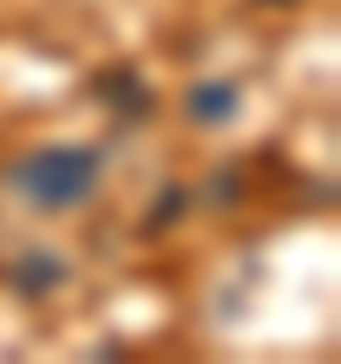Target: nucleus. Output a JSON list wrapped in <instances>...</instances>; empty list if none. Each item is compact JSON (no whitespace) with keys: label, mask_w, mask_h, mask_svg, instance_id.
Listing matches in <instances>:
<instances>
[{"label":"nucleus","mask_w":341,"mask_h":364,"mask_svg":"<svg viewBox=\"0 0 341 364\" xmlns=\"http://www.w3.org/2000/svg\"><path fill=\"white\" fill-rule=\"evenodd\" d=\"M11 182L40 210H68V205L91 199V188H97V154L91 148H40V154H28L17 165Z\"/></svg>","instance_id":"nucleus-1"},{"label":"nucleus","mask_w":341,"mask_h":364,"mask_svg":"<svg viewBox=\"0 0 341 364\" xmlns=\"http://www.w3.org/2000/svg\"><path fill=\"white\" fill-rule=\"evenodd\" d=\"M108 108H119V114H148L153 108V91H148V80L136 74V68H108V74H97V85H91Z\"/></svg>","instance_id":"nucleus-2"},{"label":"nucleus","mask_w":341,"mask_h":364,"mask_svg":"<svg viewBox=\"0 0 341 364\" xmlns=\"http://www.w3.org/2000/svg\"><path fill=\"white\" fill-rule=\"evenodd\" d=\"M233 108H239V91H233L227 80H205V85L188 91V114H193L199 125H222Z\"/></svg>","instance_id":"nucleus-3"},{"label":"nucleus","mask_w":341,"mask_h":364,"mask_svg":"<svg viewBox=\"0 0 341 364\" xmlns=\"http://www.w3.org/2000/svg\"><path fill=\"white\" fill-rule=\"evenodd\" d=\"M11 284H17L23 296H45V290H57V284H63V262L34 250V256H23V262L11 267Z\"/></svg>","instance_id":"nucleus-4"},{"label":"nucleus","mask_w":341,"mask_h":364,"mask_svg":"<svg viewBox=\"0 0 341 364\" xmlns=\"http://www.w3.org/2000/svg\"><path fill=\"white\" fill-rule=\"evenodd\" d=\"M176 210H188V193H182V188H165L159 205L148 210V233H165V228L176 222Z\"/></svg>","instance_id":"nucleus-5"},{"label":"nucleus","mask_w":341,"mask_h":364,"mask_svg":"<svg viewBox=\"0 0 341 364\" xmlns=\"http://www.w3.org/2000/svg\"><path fill=\"white\" fill-rule=\"evenodd\" d=\"M278 6H290V0H278Z\"/></svg>","instance_id":"nucleus-6"}]
</instances>
